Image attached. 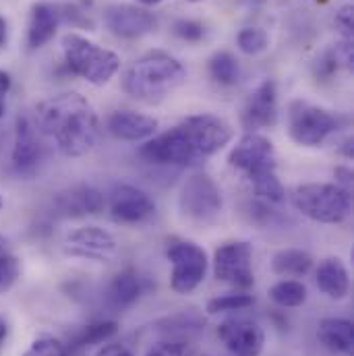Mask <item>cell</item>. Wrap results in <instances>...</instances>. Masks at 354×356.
<instances>
[{
	"label": "cell",
	"instance_id": "obj_1",
	"mask_svg": "<svg viewBox=\"0 0 354 356\" xmlns=\"http://www.w3.org/2000/svg\"><path fill=\"white\" fill-rule=\"evenodd\" d=\"M234 137L228 120L216 114H195L170 131L147 139L141 158L158 166H195L224 149Z\"/></svg>",
	"mask_w": 354,
	"mask_h": 356
},
{
	"label": "cell",
	"instance_id": "obj_2",
	"mask_svg": "<svg viewBox=\"0 0 354 356\" xmlns=\"http://www.w3.org/2000/svg\"><path fill=\"white\" fill-rule=\"evenodd\" d=\"M35 124L69 158L89 154L99 139L97 112L77 91L58 93L42 102L35 110Z\"/></svg>",
	"mask_w": 354,
	"mask_h": 356
},
{
	"label": "cell",
	"instance_id": "obj_3",
	"mask_svg": "<svg viewBox=\"0 0 354 356\" xmlns=\"http://www.w3.org/2000/svg\"><path fill=\"white\" fill-rule=\"evenodd\" d=\"M186 81V69L177 56L152 50L139 56L124 73L122 88L129 95L154 102L160 97H166Z\"/></svg>",
	"mask_w": 354,
	"mask_h": 356
},
{
	"label": "cell",
	"instance_id": "obj_4",
	"mask_svg": "<svg viewBox=\"0 0 354 356\" xmlns=\"http://www.w3.org/2000/svg\"><path fill=\"white\" fill-rule=\"evenodd\" d=\"M63 54L67 69L91 86H106L120 69V56L79 33L63 35Z\"/></svg>",
	"mask_w": 354,
	"mask_h": 356
},
{
	"label": "cell",
	"instance_id": "obj_5",
	"mask_svg": "<svg viewBox=\"0 0 354 356\" xmlns=\"http://www.w3.org/2000/svg\"><path fill=\"white\" fill-rule=\"evenodd\" d=\"M292 205L319 224H342L353 209L351 191L336 182H309L292 193Z\"/></svg>",
	"mask_w": 354,
	"mask_h": 356
},
{
	"label": "cell",
	"instance_id": "obj_6",
	"mask_svg": "<svg viewBox=\"0 0 354 356\" xmlns=\"http://www.w3.org/2000/svg\"><path fill=\"white\" fill-rule=\"evenodd\" d=\"M338 127L340 118L321 106L305 99H294L288 106V135L296 145L317 147L338 131Z\"/></svg>",
	"mask_w": 354,
	"mask_h": 356
},
{
	"label": "cell",
	"instance_id": "obj_7",
	"mask_svg": "<svg viewBox=\"0 0 354 356\" xmlns=\"http://www.w3.org/2000/svg\"><path fill=\"white\" fill-rule=\"evenodd\" d=\"M228 164L236 168L239 172H243L249 182L277 175V160H275L273 143L259 133L243 135L239 143L230 149Z\"/></svg>",
	"mask_w": 354,
	"mask_h": 356
},
{
	"label": "cell",
	"instance_id": "obj_8",
	"mask_svg": "<svg viewBox=\"0 0 354 356\" xmlns=\"http://www.w3.org/2000/svg\"><path fill=\"white\" fill-rule=\"evenodd\" d=\"M166 257L172 264L170 286L177 294H191L205 280L209 259L203 247L191 241H172L166 249Z\"/></svg>",
	"mask_w": 354,
	"mask_h": 356
},
{
	"label": "cell",
	"instance_id": "obj_9",
	"mask_svg": "<svg viewBox=\"0 0 354 356\" xmlns=\"http://www.w3.org/2000/svg\"><path fill=\"white\" fill-rule=\"evenodd\" d=\"M178 207L191 220L211 222L222 213V207H224L222 191L211 177L193 175L180 186Z\"/></svg>",
	"mask_w": 354,
	"mask_h": 356
},
{
	"label": "cell",
	"instance_id": "obj_10",
	"mask_svg": "<svg viewBox=\"0 0 354 356\" xmlns=\"http://www.w3.org/2000/svg\"><path fill=\"white\" fill-rule=\"evenodd\" d=\"M214 275L236 290H249L255 284L253 245L247 241L224 243L214 253Z\"/></svg>",
	"mask_w": 354,
	"mask_h": 356
},
{
	"label": "cell",
	"instance_id": "obj_11",
	"mask_svg": "<svg viewBox=\"0 0 354 356\" xmlns=\"http://www.w3.org/2000/svg\"><path fill=\"white\" fill-rule=\"evenodd\" d=\"M218 338L232 356H262L266 348V332L259 323L232 317L218 325Z\"/></svg>",
	"mask_w": 354,
	"mask_h": 356
},
{
	"label": "cell",
	"instance_id": "obj_12",
	"mask_svg": "<svg viewBox=\"0 0 354 356\" xmlns=\"http://www.w3.org/2000/svg\"><path fill=\"white\" fill-rule=\"evenodd\" d=\"M104 23L116 38L122 40L143 38L158 27L156 15L135 4H110L104 10Z\"/></svg>",
	"mask_w": 354,
	"mask_h": 356
},
{
	"label": "cell",
	"instance_id": "obj_13",
	"mask_svg": "<svg viewBox=\"0 0 354 356\" xmlns=\"http://www.w3.org/2000/svg\"><path fill=\"white\" fill-rule=\"evenodd\" d=\"M116 238L97 226H83L75 232H71L65 241V253L77 259H88L106 264L116 255Z\"/></svg>",
	"mask_w": 354,
	"mask_h": 356
},
{
	"label": "cell",
	"instance_id": "obj_14",
	"mask_svg": "<svg viewBox=\"0 0 354 356\" xmlns=\"http://www.w3.org/2000/svg\"><path fill=\"white\" fill-rule=\"evenodd\" d=\"M108 207L112 218L120 224H139L156 211V203L152 201V197L133 184L114 186L110 193Z\"/></svg>",
	"mask_w": 354,
	"mask_h": 356
},
{
	"label": "cell",
	"instance_id": "obj_15",
	"mask_svg": "<svg viewBox=\"0 0 354 356\" xmlns=\"http://www.w3.org/2000/svg\"><path fill=\"white\" fill-rule=\"evenodd\" d=\"M277 122V88L273 79L262 81L253 89L243 108V127L249 133L271 129Z\"/></svg>",
	"mask_w": 354,
	"mask_h": 356
},
{
	"label": "cell",
	"instance_id": "obj_16",
	"mask_svg": "<svg viewBox=\"0 0 354 356\" xmlns=\"http://www.w3.org/2000/svg\"><path fill=\"white\" fill-rule=\"evenodd\" d=\"M54 209L65 218L95 216L104 209V195L91 184H73L54 195Z\"/></svg>",
	"mask_w": 354,
	"mask_h": 356
},
{
	"label": "cell",
	"instance_id": "obj_17",
	"mask_svg": "<svg viewBox=\"0 0 354 356\" xmlns=\"http://www.w3.org/2000/svg\"><path fill=\"white\" fill-rule=\"evenodd\" d=\"M42 156V143L38 137V124L31 116L19 114L15 120L13 166L17 172H29L38 166Z\"/></svg>",
	"mask_w": 354,
	"mask_h": 356
},
{
	"label": "cell",
	"instance_id": "obj_18",
	"mask_svg": "<svg viewBox=\"0 0 354 356\" xmlns=\"http://www.w3.org/2000/svg\"><path fill=\"white\" fill-rule=\"evenodd\" d=\"M106 129L114 139L135 143L152 139L158 131V120L135 110H116L108 116Z\"/></svg>",
	"mask_w": 354,
	"mask_h": 356
},
{
	"label": "cell",
	"instance_id": "obj_19",
	"mask_svg": "<svg viewBox=\"0 0 354 356\" xmlns=\"http://www.w3.org/2000/svg\"><path fill=\"white\" fill-rule=\"evenodd\" d=\"M63 21L61 6L48 0H40L31 4L29 10V23H27V48L38 50L46 46L58 31V25Z\"/></svg>",
	"mask_w": 354,
	"mask_h": 356
},
{
	"label": "cell",
	"instance_id": "obj_20",
	"mask_svg": "<svg viewBox=\"0 0 354 356\" xmlns=\"http://www.w3.org/2000/svg\"><path fill=\"white\" fill-rule=\"evenodd\" d=\"M315 282L317 288L334 300H342L351 290V275L340 257L323 259L315 271Z\"/></svg>",
	"mask_w": 354,
	"mask_h": 356
},
{
	"label": "cell",
	"instance_id": "obj_21",
	"mask_svg": "<svg viewBox=\"0 0 354 356\" xmlns=\"http://www.w3.org/2000/svg\"><path fill=\"white\" fill-rule=\"evenodd\" d=\"M317 338L319 342L340 355H353L354 350V325L351 319L342 317H328L321 319L317 325Z\"/></svg>",
	"mask_w": 354,
	"mask_h": 356
},
{
	"label": "cell",
	"instance_id": "obj_22",
	"mask_svg": "<svg viewBox=\"0 0 354 356\" xmlns=\"http://www.w3.org/2000/svg\"><path fill=\"white\" fill-rule=\"evenodd\" d=\"M354 63V48L353 40H342L330 48H325L317 60L313 63V75L319 79V81H328L332 79L342 67L344 69H353Z\"/></svg>",
	"mask_w": 354,
	"mask_h": 356
},
{
	"label": "cell",
	"instance_id": "obj_23",
	"mask_svg": "<svg viewBox=\"0 0 354 356\" xmlns=\"http://www.w3.org/2000/svg\"><path fill=\"white\" fill-rule=\"evenodd\" d=\"M141 294H143V280L135 269H124L116 273L108 288V298L118 309H127L135 305Z\"/></svg>",
	"mask_w": 354,
	"mask_h": 356
},
{
	"label": "cell",
	"instance_id": "obj_24",
	"mask_svg": "<svg viewBox=\"0 0 354 356\" xmlns=\"http://www.w3.org/2000/svg\"><path fill=\"white\" fill-rule=\"evenodd\" d=\"M311 267H313V257L303 249H280L271 257V269L277 275H286V277L307 275Z\"/></svg>",
	"mask_w": 354,
	"mask_h": 356
},
{
	"label": "cell",
	"instance_id": "obj_25",
	"mask_svg": "<svg viewBox=\"0 0 354 356\" xmlns=\"http://www.w3.org/2000/svg\"><path fill=\"white\" fill-rule=\"evenodd\" d=\"M209 77L218 83V86H224V88H232L239 83V77H241V67H239V60L232 52L228 50H218L211 54L209 58Z\"/></svg>",
	"mask_w": 354,
	"mask_h": 356
},
{
	"label": "cell",
	"instance_id": "obj_26",
	"mask_svg": "<svg viewBox=\"0 0 354 356\" xmlns=\"http://www.w3.org/2000/svg\"><path fill=\"white\" fill-rule=\"evenodd\" d=\"M116 332H118V323H116V321L91 323V325L81 327V330L71 338V346H67V348H69V353H73V350L88 348V346H93V344H102V342L110 340Z\"/></svg>",
	"mask_w": 354,
	"mask_h": 356
},
{
	"label": "cell",
	"instance_id": "obj_27",
	"mask_svg": "<svg viewBox=\"0 0 354 356\" xmlns=\"http://www.w3.org/2000/svg\"><path fill=\"white\" fill-rule=\"evenodd\" d=\"M269 298L284 309H296L307 300V286L298 280H282L269 288Z\"/></svg>",
	"mask_w": 354,
	"mask_h": 356
},
{
	"label": "cell",
	"instance_id": "obj_28",
	"mask_svg": "<svg viewBox=\"0 0 354 356\" xmlns=\"http://www.w3.org/2000/svg\"><path fill=\"white\" fill-rule=\"evenodd\" d=\"M255 305V296L247 294V290H239L234 294H222L216 296L207 302L205 311L209 315H220V313H232V311H245Z\"/></svg>",
	"mask_w": 354,
	"mask_h": 356
},
{
	"label": "cell",
	"instance_id": "obj_29",
	"mask_svg": "<svg viewBox=\"0 0 354 356\" xmlns=\"http://www.w3.org/2000/svg\"><path fill=\"white\" fill-rule=\"evenodd\" d=\"M21 275V261L8 251L6 238L0 234V294L8 292Z\"/></svg>",
	"mask_w": 354,
	"mask_h": 356
},
{
	"label": "cell",
	"instance_id": "obj_30",
	"mask_svg": "<svg viewBox=\"0 0 354 356\" xmlns=\"http://www.w3.org/2000/svg\"><path fill=\"white\" fill-rule=\"evenodd\" d=\"M236 46L243 54L247 56H257L262 52H266L269 46V35L266 29L262 27H245L239 31L236 35Z\"/></svg>",
	"mask_w": 354,
	"mask_h": 356
},
{
	"label": "cell",
	"instance_id": "obj_31",
	"mask_svg": "<svg viewBox=\"0 0 354 356\" xmlns=\"http://www.w3.org/2000/svg\"><path fill=\"white\" fill-rule=\"evenodd\" d=\"M21 356H69V348L52 336H42L35 338Z\"/></svg>",
	"mask_w": 354,
	"mask_h": 356
},
{
	"label": "cell",
	"instance_id": "obj_32",
	"mask_svg": "<svg viewBox=\"0 0 354 356\" xmlns=\"http://www.w3.org/2000/svg\"><path fill=\"white\" fill-rule=\"evenodd\" d=\"M191 346L184 338H166L156 342L145 356H191Z\"/></svg>",
	"mask_w": 354,
	"mask_h": 356
},
{
	"label": "cell",
	"instance_id": "obj_33",
	"mask_svg": "<svg viewBox=\"0 0 354 356\" xmlns=\"http://www.w3.org/2000/svg\"><path fill=\"white\" fill-rule=\"evenodd\" d=\"M175 33L184 42H199L205 35V27L195 19H178L175 23Z\"/></svg>",
	"mask_w": 354,
	"mask_h": 356
},
{
	"label": "cell",
	"instance_id": "obj_34",
	"mask_svg": "<svg viewBox=\"0 0 354 356\" xmlns=\"http://www.w3.org/2000/svg\"><path fill=\"white\" fill-rule=\"evenodd\" d=\"M353 4H344L336 10V17H334V23L336 27L340 29V33L344 35V40H353L354 25H353Z\"/></svg>",
	"mask_w": 354,
	"mask_h": 356
},
{
	"label": "cell",
	"instance_id": "obj_35",
	"mask_svg": "<svg viewBox=\"0 0 354 356\" xmlns=\"http://www.w3.org/2000/svg\"><path fill=\"white\" fill-rule=\"evenodd\" d=\"M10 86H13L10 75H8L6 71L0 69V118H2L4 112H6V95H8V91H10Z\"/></svg>",
	"mask_w": 354,
	"mask_h": 356
},
{
	"label": "cell",
	"instance_id": "obj_36",
	"mask_svg": "<svg viewBox=\"0 0 354 356\" xmlns=\"http://www.w3.org/2000/svg\"><path fill=\"white\" fill-rule=\"evenodd\" d=\"M93 356H135L124 344H104Z\"/></svg>",
	"mask_w": 354,
	"mask_h": 356
},
{
	"label": "cell",
	"instance_id": "obj_37",
	"mask_svg": "<svg viewBox=\"0 0 354 356\" xmlns=\"http://www.w3.org/2000/svg\"><path fill=\"white\" fill-rule=\"evenodd\" d=\"M6 338H8V323L4 321V317H0V353L4 350Z\"/></svg>",
	"mask_w": 354,
	"mask_h": 356
},
{
	"label": "cell",
	"instance_id": "obj_38",
	"mask_svg": "<svg viewBox=\"0 0 354 356\" xmlns=\"http://www.w3.org/2000/svg\"><path fill=\"white\" fill-rule=\"evenodd\" d=\"M6 40H8V23L4 17H0V48L6 44Z\"/></svg>",
	"mask_w": 354,
	"mask_h": 356
},
{
	"label": "cell",
	"instance_id": "obj_39",
	"mask_svg": "<svg viewBox=\"0 0 354 356\" xmlns=\"http://www.w3.org/2000/svg\"><path fill=\"white\" fill-rule=\"evenodd\" d=\"M239 2H243V4H247V6H259V4H264L267 0H239Z\"/></svg>",
	"mask_w": 354,
	"mask_h": 356
},
{
	"label": "cell",
	"instance_id": "obj_40",
	"mask_svg": "<svg viewBox=\"0 0 354 356\" xmlns=\"http://www.w3.org/2000/svg\"><path fill=\"white\" fill-rule=\"evenodd\" d=\"M137 2H141V4H145V6H154V4H160L162 0H137Z\"/></svg>",
	"mask_w": 354,
	"mask_h": 356
},
{
	"label": "cell",
	"instance_id": "obj_41",
	"mask_svg": "<svg viewBox=\"0 0 354 356\" xmlns=\"http://www.w3.org/2000/svg\"><path fill=\"white\" fill-rule=\"evenodd\" d=\"M186 2H203V0H186Z\"/></svg>",
	"mask_w": 354,
	"mask_h": 356
},
{
	"label": "cell",
	"instance_id": "obj_42",
	"mask_svg": "<svg viewBox=\"0 0 354 356\" xmlns=\"http://www.w3.org/2000/svg\"><path fill=\"white\" fill-rule=\"evenodd\" d=\"M0 209H2V195H0Z\"/></svg>",
	"mask_w": 354,
	"mask_h": 356
}]
</instances>
